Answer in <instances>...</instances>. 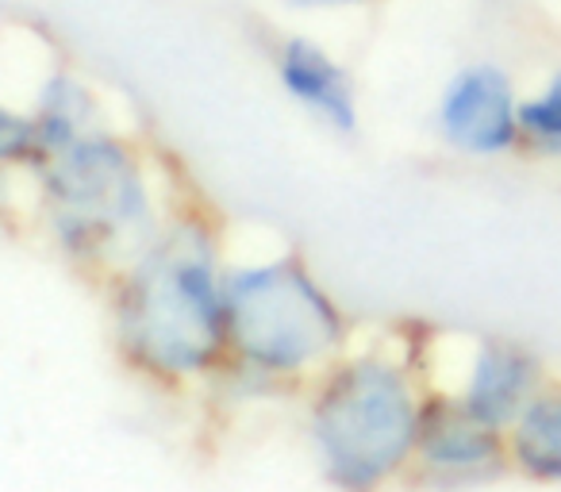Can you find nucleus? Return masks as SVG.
<instances>
[{"mask_svg": "<svg viewBox=\"0 0 561 492\" xmlns=\"http://www.w3.org/2000/svg\"><path fill=\"white\" fill-rule=\"evenodd\" d=\"M116 339L124 358L154 381H193L224 366L227 274L196 224H178L147 242L116 297Z\"/></svg>", "mask_w": 561, "mask_h": 492, "instance_id": "nucleus-1", "label": "nucleus"}, {"mask_svg": "<svg viewBox=\"0 0 561 492\" xmlns=\"http://www.w3.org/2000/svg\"><path fill=\"white\" fill-rule=\"evenodd\" d=\"M427 397L412 369L385 351L354 354L323 374L308 408V435L339 492H381L420 446Z\"/></svg>", "mask_w": 561, "mask_h": 492, "instance_id": "nucleus-2", "label": "nucleus"}, {"mask_svg": "<svg viewBox=\"0 0 561 492\" xmlns=\"http://www.w3.org/2000/svg\"><path fill=\"white\" fill-rule=\"evenodd\" d=\"M346 320L312 270L293 254L227 274V354L262 377L328 374Z\"/></svg>", "mask_w": 561, "mask_h": 492, "instance_id": "nucleus-3", "label": "nucleus"}, {"mask_svg": "<svg viewBox=\"0 0 561 492\" xmlns=\"http://www.w3.org/2000/svg\"><path fill=\"white\" fill-rule=\"evenodd\" d=\"M50 204V224L66 251L101 262L147 251L150 188L139 158L116 135L85 131L70 147L32 162Z\"/></svg>", "mask_w": 561, "mask_h": 492, "instance_id": "nucleus-4", "label": "nucleus"}, {"mask_svg": "<svg viewBox=\"0 0 561 492\" xmlns=\"http://www.w3.org/2000/svg\"><path fill=\"white\" fill-rule=\"evenodd\" d=\"M507 446L500 431L477 423L461 412L454 397H427L420 446H415V473L435 489H466L481 484L504 469Z\"/></svg>", "mask_w": 561, "mask_h": 492, "instance_id": "nucleus-5", "label": "nucleus"}, {"mask_svg": "<svg viewBox=\"0 0 561 492\" xmlns=\"http://www.w3.org/2000/svg\"><path fill=\"white\" fill-rule=\"evenodd\" d=\"M438 127L466 155H504L519 142V101L504 70L469 66L438 101Z\"/></svg>", "mask_w": 561, "mask_h": 492, "instance_id": "nucleus-6", "label": "nucleus"}, {"mask_svg": "<svg viewBox=\"0 0 561 492\" xmlns=\"http://www.w3.org/2000/svg\"><path fill=\"white\" fill-rule=\"evenodd\" d=\"M538 397V366L530 354H523L512 343H477L469 369L461 377L458 408L469 412L477 423L492 431H512L515 420L527 412V404Z\"/></svg>", "mask_w": 561, "mask_h": 492, "instance_id": "nucleus-7", "label": "nucleus"}, {"mask_svg": "<svg viewBox=\"0 0 561 492\" xmlns=\"http://www.w3.org/2000/svg\"><path fill=\"white\" fill-rule=\"evenodd\" d=\"M277 73L280 85L300 108L320 116L331 131L351 135L358 127V101H354V85L346 70L308 39H285L277 50Z\"/></svg>", "mask_w": 561, "mask_h": 492, "instance_id": "nucleus-8", "label": "nucleus"}, {"mask_svg": "<svg viewBox=\"0 0 561 492\" xmlns=\"http://www.w3.org/2000/svg\"><path fill=\"white\" fill-rule=\"evenodd\" d=\"M507 458L530 477L561 481V392H538L507 431Z\"/></svg>", "mask_w": 561, "mask_h": 492, "instance_id": "nucleus-9", "label": "nucleus"}, {"mask_svg": "<svg viewBox=\"0 0 561 492\" xmlns=\"http://www.w3.org/2000/svg\"><path fill=\"white\" fill-rule=\"evenodd\" d=\"M35 158L55 155V150L70 147L85 131H93V96L70 78H50L35 108ZM32 158V162H35Z\"/></svg>", "mask_w": 561, "mask_h": 492, "instance_id": "nucleus-10", "label": "nucleus"}, {"mask_svg": "<svg viewBox=\"0 0 561 492\" xmlns=\"http://www.w3.org/2000/svg\"><path fill=\"white\" fill-rule=\"evenodd\" d=\"M519 139L535 142L538 150L561 155V73H553L542 93L519 104Z\"/></svg>", "mask_w": 561, "mask_h": 492, "instance_id": "nucleus-11", "label": "nucleus"}, {"mask_svg": "<svg viewBox=\"0 0 561 492\" xmlns=\"http://www.w3.org/2000/svg\"><path fill=\"white\" fill-rule=\"evenodd\" d=\"M35 158V119L20 116L12 108H0V165L27 162Z\"/></svg>", "mask_w": 561, "mask_h": 492, "instance_id": "nucleus-12", "label": "nucleus"}, {"mask_svg": "<svg viewBox=\"0 0 561 492\" xmlns=\"http://www.w3.org/2000/svg\"><path fill=\"white\" fill-rule=\"evenodd\" d=\"M300 9H335V4H366V0H293Z\"/></svg>", "mask_w": 561, "mask_h": 492, "instance_id": "nucleus-13", "label": "nucleus"}]
</instances>
